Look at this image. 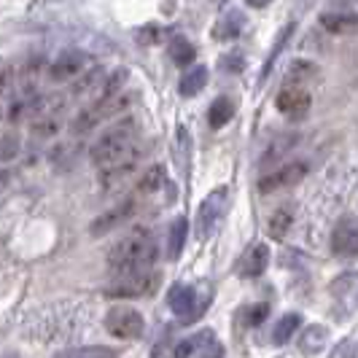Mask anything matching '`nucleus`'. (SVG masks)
Wrapping results in <instances>:
<instances>
[{"instance_id":"1","label":"nucleus","mask_w":358,"mask_h":358,"mask_svg":"<svg viewBox=\"0 0 358 358\" xmlns=\"http://www.w3.org/2000/svg\"><path fill=\"white\" fill-rule=\"evenodd\" d=\"M159 245L148 229H132L108 251V267L113 275H129V272H145L157 264Z\"/></svg>"},{"instance_id":"2","label":"nucleus","mask_w":358,"mask_h":358,"mask_svg":"<svg viewBox=\"0 0 358 358\" xmlns=\"http://www.w3.org/2000/svg\"><path fill=\"white\" fill-rule=\"evenodd\" d=\"M135 145H138V122L124 119L119 124L108 127L106 132L94 141V145L90 148V159L94 167H106L110 162L127 157Z\"/></svg>"},{"instance_id":"3","label":"nucleus","mask_w":358,"mask_h":358,"mask_svg":"<svg viewBox=\"0 0 358 358\" xmlns=\"http://www.w3.org/2000/svg\"><path fill=\"white\" fill-rule=\"evenodd\" d=\"M227 208H229V192L221 186V189H215L210 192L205 202L199 205V213H197V237L199 240H208L210 234L218 229V224H221V218L227 213Z\"/></svg>"},{"instance_id":"4","label":"nucleus","mask_w":358,"mask_h":358,"mask_svg":"<svg viewBox=\"0 0 358 358\" xmlns=\"http://www.w3.org/2000/svg\"><path fill=\"white\" fill-rule=\"evenodd\" d=\"M106 329L116 340H141L145 331V321L132 307H113L106 315Z\"/></svg>"},{"instance_id":"5","label":"nucleus","mask_w":358,"mask_h":358,"mask_svg":"<svg viewBox=\"0 0 358 358\" xmlns=\"http://www.w3.org/2000/svg\"><path fill=\"white\" fill-rule=\"evenodd\" d=\"M159 283V275L145 269V272H129V275H116V280L108 286V296H124V299H135V296H145L151 294Z\"/></svg>"},{"instance_id":"6","label":"nucleus","mask_w":358,"mask_h":358,"mask_svg":"<svg viewBox=\"0 0 358 358\" xmlns=\"http://www.w3.org/2000/svg\"><path fill=\"white\" fill-rule=\"evenodd\" d=\"M208 302H210V296L197 299V291L192 286H183V283H176V286L170 288V294H167V305L173 307V313H176L183 323L197 321L199 315L205 313Z\"/></svg>"},{"instance_id":"7","label":"nucleus","mask_w":358,"mask_h":358,"mask_svg":"<svg viewBox=\"0 0 358 358\" xmlns=\"http://www.w3.org/2000/svg\"><path fill=\"white\" fill-rule=\"evenodd\" d=\"M87 62H90V57L81 49H65L57 54V59L49 68V76H52V81H71L87 71Z\"/></svg>"},{"instance_id":"8","label":"nucleus","mask_w":358,"mask_h":358,"mask_svg":"<svg viewBox=\"0 0 358 358\" xmlns=\"http://www.w3.org/2000/svg\"><path fill=\"white\" fill-rule=\"evenodd\" d=\"M275 106L278 110L288 116V119H305L310 106H313V100H310V94H307L305 87H286V90H280L278 94V100H275Z\"/></svg>"},{"instance_id":"9","label":"nucleus","mask_w":358,"mask_h":358,"mask_svg":"<svg viewBox=\"0 0 358 358\" xmlns=\"http://www.w3.org/2000/svg\"><path fill=\"white\" fill-rule=\"evenodd\" d=\"M331 251L342 256V259H350L358 251V229H356V218L353 215H345L337 221L334 232H331Z\"/></svg>"},{"instance_id":"10","label":"nucleus","mask_w":358,"mask_h":358,"mask_svg":"<svg viewBox=\"0 0 358 358\" xmlns=\"http://www.w3.org/2000/svg\"><path fill=\"white\" fill-rule=\"evenodd\" d=\"M305 176H307L305 162H291V164H286V167L275 170L272 176L262 178V183H259V192H262V194H272V192H278V189H288V186L299 183Z\"/></svg>"},{"instance_id":"11","label":"nucleus","mask_w":358,"mask_h":358,"mask_svg":"<svg viewBox=\"0 0 358 358\" xmlns=\"http://www.w3.org/2000/svg\"><path fill=\"white\" fill-rule=\"evenodd\" d=\"M141 157H143V151H141V145H135L127 157H122V159L110 162V164H106V167H100V180L106 183V186H110V183H119V180H124L138 164H141Z\"/></svg>"},{"instance_id":"12","label":"nucleus","mask_w":358,"mask_h":358,"mask_svg":"<svg viewBox=\"0 0 358 358\" xmlns=\"http://www.w3.org/2000/svg\"><path fill=\"white\" fill-rule=\"evenodd\" d=\"M132 210H135V202H132V199H124V202H119L116 208H110L108 213L97 215V218L92 221L90 232L94 234V237H100V234H106V232H110V229H116L119 224H124L127 218L132 215Z\"/></svg>"},{"instance_id":"13","label":"nucleus","mask_w":358,"mask_h":358,"mask_svg":"<svg viewBox=\"0 0 358 358\" xmlns=\"http://www.w3.org/2000/svg\"><path fill=\"white\" fill-rule=\"evenodd\" d=\"M269 264V248L264 243H256L251 245L245 256H243V262H240V275L243 278H259Z\"/></svg>"},{"instance_id":"14","label":"nucleus","mask_w":358,"mask_h":358,"mask_svg":"<svg viewBox=\"0 0 358 358\" xmlns=\"http://www.w3.org/2000/svg\"><path fill=\"white\" fill-rule=\"evenodd\" d=\"M243 24H245V17L232 8V11H227L224 17L215 22L213 38L215 41H234V38L243 33Z\"/></svg>"},{"instance_id":"15","label":"nucleus","mask_w":358,"mask_h":358,"mask_svg":"<svg viewBox=\"0 0 358 358\" xmlns=\"http://www.w3.org/2000/svg\"><path fill=\"white\" fill-rule=\"evenodd\" d=\"M205 84H208V68L205 65H192L189 71L183 73L178 92L183 97H197L199 92L205 90Z\"/></svg>"},{"instance_id":"16","label":"nucleus","mask_w":358,"mask_h":358,"mask_svg":"<svg viewBox=\"0 0 358 358\" xmlns=\"http://www.w3.org/2000/svg\"><path fill=\"white\" fill-rule=\"evenodd\" d=\"M296 342H299V350L305 356H315L318 350L326 348V342H329V329L326 326H307Z\"/></svg>"},{"instance_id":"17","label":"nucleus","mask_w":358,"mask_h":358,"mask_svg":"<svg viewBox=\"0 0 358 358\" xmlns=\"http://www.w3.org/2000/svg\"><path fill=\"white\" fill-rule=\"evenodd\" d=\"M167 54H170V59L180 65V68H189V65H194V59H197V46L189 41V38H173L170 43H167Z\"/></svg>"},{"instance_id":"18","label":"nucleus","mask_w":358,"mask_h":358,"mask_svg":"<svg viewBox=\"0 0 358 358\" xmlns=\"http://www.w3.org/2000/svg\"><path fill=\"white\" fill-rule=\"evenodd\" d=\"M213 342H215L213 329L197 331L194 337H189V340L178 342V348H176V358H194L197 353H202L208 345H213Z\"/></svg>"},{"instance_id":"19","label":"nucleus","mask_w":358,"mask_h":358,"mask_svg":"<svg viewBox=\"0 0 358 358\" xmlns=\"http://www.w3.org/2000/svg\"><path fill=\"white\" fill-rule=\"evenodd\" d=\"M234 116V103L229 97H215L210 108H208V124L210 129H221V127H227L232 122Z\"/></svg>"},{"instance_id":"20","label":"nucleus","mask_w":358,"mask_h":358,"mask_svg":"<svg viewBox=\"0 0 358 358\" xmlns=\"http://www.w3.org/2000/svg\"><path fill=\"white\" fill-rule=\"evenodd\" d=\"M302 329V315L299 313H288L280 321L275 323V331H272V342L275 345H286L296 337V331Z\"/></svg>"},{"instance_id":"21","label":"nucleus","mask_w":358,"mask_h":358,"mask_svg":"<svg viewBox=\"0 0 358 358\" xmlns=\"http://www.w3.org/2000/svg\"><path fill=\"white\" fill-rule=\"evenodd\" d=\"M186 234H189V221L178 215L173 224H170V232H167V259H178L183 251V243H186Z\"/></svg>"},{"instance_id":"22","label":"nucleus","mask_w":358,"mask_h":358,"mask_svg":"<svg viewBox=\"0 0 358 358\" xmlns=\"http://www.w3.org/2000/svg\"><path fill=\"white\" fill-rule=\"evenodd\" d=\"M164 183H167V170L162 164H151L143 173V178L138 180V192L141 194H154V192H159Z\"/></svg>"},{"instance_id":"23","label":"nucleus","mask_w":358,"mask_h":358,"mask_svg":"<svg viewBox=\"0 0 358 358\" xmlns=\"http://www.w3.org/2000/svg\"><path fill=\"white\" fill-rule=\"evenodd\" d=\"M33 135L36 138H52L59 132V116L52 113V110H46V113H36L33 116Z\"/></svg>"},{"instance_id":"24","label":"nucleus","mask_w":358,"mask_h":358,"mask_svg":"<svg viewBox=\"0 0 358 358\" xmlns=\"http://www.w3.org/2000/svg\"><path fill=\"white\" fill-rule=\"evenodd\" d=\"M291 224H294V210H291L288 205H283V208H278V210L272 213V218H269V234H272L275 240H283L286 232L291 229Z\"/></svg>"},{"instance_id":"25","label":"nucleus","mask_w":358,"mask_h":358,"mask_svg":"<svg viewBox=\"0 0 358 358\" xmlns=\"http://www.w3.org/2000/svg\"><path fill=\"white\" fill-rule=\"evenodd\" d=\"M321 27L334 33V36H342V33H350L356 27V17L353 14H323Z\"/></svg>"},{"instance_id":"26","label":"nucleus","mask_w":358,"mask_h":358,"mask_svg":"<svg viewBox=\"0 0 358 358\" xmlns=\"http://www.w3.org/2000/svg\"><path fill=\"white\" fill-rule=\"evenodd\" d=\"M52 358H116V350H113V348L90 345V348H71V350L54 353Z\"/></svg>"},{"instance_id":"27","label":"nucleus","mask_w":358,"mask_h":358,"mask_svg":"<svg viewBox=\"0 0 358 358\" xmlns=\"http://www.w3.org/2000/svg\"><path fill=\"white\" fill-rule=\"evenodd\" d=\"M318 73V68L313 65V62H307V59H296V62H291V68L286 73V81L288 84H294L296 81V87H302V81L305 78H313Z\"/></svg>"},{"instance_id":"28","label":"nucleus","mask_w":358,"mask_h":358,"mask_svg":"<svg viewBox=\"0 0 358 358\" xmlns=\"http://www.w3.org/2000/svg\"><path fill=\"white\" fill-rule=\"evenodd\" d=\"M299 141V135H280V138H275V143L267 148V154H264V164H269V162L280 159L286 151H291V145Z\"/></svg>"},{"instance_id":"29","label":"nucleus","mask_w":358,"mask_h":358,"mask_svg":"<svg viewBox=\"0 0 358 358\" xmlns=\"http://www.w3.org/2000/svg\"><path fill=\"white\" fill-rule=\"evenodd\" d=\"M19 154V138L17 135H0V162H8L14 159Z\"/></svg>"},{"instance_id":"30","label":"nucleus","mask_w":358,"mask_h":358,"mask_svg":"<svg viewBox=\"0 0 358 358\" xmlns=\"http://www.w3.org/2000/svg\"><path fill=\"white\" fill-rule=\"evenodd\" d=\"M294 33V24H286L283 30H280V36H278V41H275V49L269 52V57H267V65H264V76L269 73V68H272V62H275V57L283 52V46H286V41H288V36Z\"/></svg>"},{"instance_id":"31","label":"nucleus","mask_w":358,"mask_h":358,"mask_svg":"<svg viewBox=\"0 0 358 358\" xmlns=\"http://www.w3.org/2000/svg\"><path fill=\"white\" fill-rule=\"evenodd\" d=\"M267 315H269V305H264V302H262V305H253V307H248L245 323H248V326H259Z\"/></svg>"},{"instance_id":"32","label":"nucleus","mask_w":358,"mask_h":358,"mask_svg":"<svg viewBox=\"0 0 358 358\" xmlns=\"http://www.w3.org/2000/svg\"><path fill=\"white\" fill-rule=\"evenodd\" d=\"M329 358H356V340L353 337H348L345 342H340L337 348H334V353Z\"/></svg>"},{"instance_id":"33","label":"nucleus","mask_w":358,"mask_h":358,"mask_svg":"<svg viewBox=\"0 0 358 358\" xmlns=\"http://www.w3.org/2000/svg\"><path fill=\"white\" fill-rule=\"evenodd\" d=\"M11 84H14V68L0 59V94L11 90Z\"/></svg>"},{"instance_id":"34","label":"nucleus","mask_w":358,"mask_h":358,"mask_svg":"<svg viewBox=\"0 0 358 358\" xmlns=\"http://www.w3.org/2000/svg\"><path fill=\"white\" fill-rule=\"evenodd\" d=\"M251 8H264V6H269V0H245Z\"/></svg>"},{"instance_id":"35","label":"nucleus","mask_w":358,"mask_h":358,"mask_svg":"<svg viewBox=\"0 0 358 358\" xmlns=\"http://www.w3.org/2000/svg\"><path fill=\"white\" fill-rule=\"evenodd\" d=\"M0 116H3V113H0Z\"/></svg>"}]
</instances>
